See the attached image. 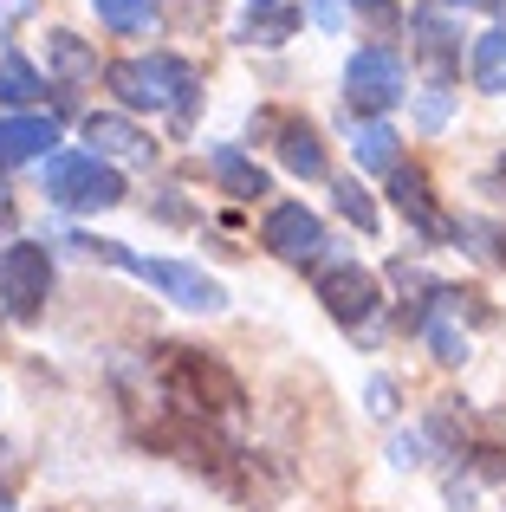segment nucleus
I'll use <instances>...</instances> for the list:
<instances>
[{
    "label": "nucleus",
    "instance_id": "obj_1",
    "mask_svg": "<svg viewBox=\"0 0 506 512\" xmlns=\"http://www.w3.org/2000/svg\"><path fill=\"white\" fill-rule=\"evenodd\" d=\"M104 78H111V91L130 104V111H169L176 124H189V117H195V98H202V78H195V65L176 59V52L117 59Z\"/></svg>",
    "mask_w": 506,
    "mask_h": 512
},
{
    "label": "nucleus",
    "instance_id": "obj_2",
    "mask_svg": "<svg viewBox=\"0 0 506 512\" xmlns=\"http://www.w3.org/2000/svg\"><path fill=\"white\" fill-rule=\"evenodd\" d=\"M72 247L98 253V260L124 266V273H137L143 286H156L169 305H182V312H221L228 305V286L221 279H208L202 266H182V260H150V253L124 247V240H91V234H72Z\"/></svg>",
    "mask_w": 506,
    "mask_h": 512
},
{
    "label": "nucleus",
    "instance_id": "obj_3",
    "mask_svg": "<svg viewBox=\"0 0 506 512\" xmlns=\"http://www.w3.org/2000/svg\"><path fill=\"white\" fill-rule=\"evenodd\" d=\"M163 389H169V402H176V415H202V422L234 415L247 402L241 376H234L228 363L208 357V350H182V344H169V357H163Z\"/></svg>",
    "mask_w": 506,
    "mask_h": 512
},
{
    "label": "nucleus",
    "instance_id": "obj_4",
    "mask_svg": "<svg viewBox=\"0 0 506 512\" xmlns=\"http://www.w3.org/2000/svg\"><path fill=\"white\" fill-rule=\"evenodd\" d=\"M46 201L52 208H117L124 201V175L117 163L91 150H65V156H46Z\"/></svg>",
    "mask_w": 506,
    "mask_h": 512
},
{
    "label": "nucleus",
    "instance_id": "obj_5",
    "mask_svg": "<svg viewBox=\"0 0 506 512\" xmlns=\"http://www.w3.org/2000/svg\"><path fill=\"white\" fill-rule=\"evenodd\" d=\"M46 292H52V253L46 247H33V240L0 247V312L33 325L46 312Z\"/></svg>",
    "mask_w": 506,
    "mask_h": 512
},
{
    "label": "nucleus",
    "instance_id": "obj_6",
    "mask_svg": "<svg viewBox=\"0 0 506 512\" xmlns=\"http://www.w3.org/2000/svg\"><path fill=\"white\" fill-rule=\"evenodd\" d=\"M312 286H318V305H325L338 325H364V318H377V305H383V286H377V273L370 266H357V260H318L312 266Z\"/></svg>",
    "mask_w": 506,
    "mask_h": 512
},
{
    "label": "nucleus",
    "instance_id": "obj_7",
    "mask_svg": "<svg viewBox=\"0 0 506 512\" xmlns=\"http://www.w3.org/2000/svg\"><path fill=\"white\" fill-rule=\"evenodd\" d=\"M344 98H351V111L383 117L396 98H403V59H396L390 46L351 52V65H344Z\"/></svg>",
    "mask_w": 506,
    "mask_h": 512
},
{
    "label": "nucleus",
    "instance_id": "obj_8",
    "mask_svg": "<svg viewBox=\"0 0 506 512\" xmlns=\"http://www.w3.org/2000/svg\"><path fill=\"white\" fill-rule=\"evenodd\" d=\"M260 240H266V253L273 260H286V266H318L325 260V221H318L305 201H279L273 214H266V227H260Z\"/></svg>",
    "mask_w": 506,
    "mask_h": 512
},
{
    "label": "nucleus",
    "instance_id": "obj_9",
    "mask_svg": "<svg viewBox=\"0 0 506 512\" xmlns=\"http://www.w3.org/2000/svg\"><path fill=\"white\" fill-rule=\"evenodd\" d=\"M221 487L234 493L241 506H253V512H266V506H279L286 500V487H292V474L273 461V454H253V448H241L228 461V474H221Z\"/></svg>",
    "mask_w": 506,
    "mask_h": 512
},
{
    "label": "nucleus",
    "instance_id": "obj_10",
    "mask_svg": "<svg viewBox=\"0 0 506 512\" xmlns=\"http://www.w3.org/2000/svg\"><path fill=\"white\" fill-rule=\"evenodd\" d=\"M85 143H91V156H104V163H150V156H156L150 130H137L130 117H117V111H91L85 117Z\"/></svg>",
    "mask_w": 506,
    "mask_h": 512
},
{
    "label": "nucleus",
    "instance_id": "obj_11",
    "mask_svg": "<svg viewBox=\"0 0 506 512\" xmlns=\"http://www.w3.org/2000/svg\"><path fill=\"white\" fill-rule=\"evenodd\" d=\"M409 39H416V59H422V72H429L435 85H448V78L461 72V33L442 20V13H409Z\"/></svg>",
    "mask_w": 506,
    "mask_h": 512
},
{
    "label": "nucleus",
    "instance_id": "obj_12",
    "mask_svg": "<svg viewBox=\"0 0 506 512\" xmlns=\"http://www.w3.org/2000/svg\"><path fill=\"white\" fill-rule=\"evenodd\" d=\"M59 143V124L52 117H0V169H13V163H39V156Z\"/></svg>",
    "mask_w": 506,
    "mask_h": 512
},
{
    "label": "nucleus",
    "instance_id": "obj_13",
    "mask_svg": "<svg viewBox=\"0 0 506 512\" xmlns=\"http://www.w3.org/2000/svg\"><path fill=\"white\" fill-rule=\"evenodd\" d=\"M390 195H396V208L416 221V234H448V221L435 214V195H429V182H422V169H390Z\"/></svg>",
    "mask_w": 506,
    "mask_h": 512
},
{
    "label": "nucleus",
    "instance_id": "obj_14",
    "mask_svg": "<svg viewBox=\"0 0 506 512\" xmlns=\"http://www.w3.org/2000/svg\"><path fill=\"white\" fill-rule=\"evenodd\" d=\"M208 163H215L221 188H228L234 201H260L266 188H273V182H266V169L253 163V156H241V150H234V143H215V150H208Z\"/></svg>",
    "mask_w": 506,
    "mask_h": 512
},
{
    "label": "nucleus",
    "instance_id": "obj_15",
    "mask_svg": "<svg viewBox=\"0 0 506 512\" xmlns=\"http://www.w3.org/2000/svg\"><path fill=\"white\" fill-rule=\"evenodd\" d=\"M279 163L292 175H305V182L325 175V143H318V130L305 124V117H286V124H279Z\"/></svg>",
    "mask_w": 506,
    "mask_h": 512
},
{
    "label": "nucleus",
    "instance_id": "obj_16",
    "mask_svg": "<svg viewBox=\"0 0 506 512\" xmlns=\"http://www.w3.org/2000/svg\"><path fill=\"white\" fill-rule=\"evenodd\" d=\"M468 72H474V85L487 91V98H506V33L494 26V33H481L474 39V59H468Z\"/></svg>",
    "mask_w": 506,
    "mask_h": 512
},
{
    "label": "nucleus",
    "instance_id": "obj_17",
    "mask_svg": "<svg viewBox=\"0 0 506 512\" xmlns=\"http://www.w3.org/2000/svg\"><path fill=\"white\" fill-rule=\"evenodd\" d=\"M46 65H52L59 78H91V72H98V59H91V46H85L78 33H65V26H59V33L46 39Z\"/></svg>",
    "mask_w": 506,
    "mask_h": 512
},
{
    "label": "nucleus",
    "instance_id": "obj_18",
    "mask_svg": "<svg viewBox=\"0 0 506 512\" xmlns=\"http://www.w3.org/2000/svg\"><path fill=\"white\" fill-rule=\"evenodd\" d=\"M351 150H357V169H383V175H390L396 169V130L383 124V117H370V124L357 130Z\"/></svg>",
    "mask_w": 506,
    "mask_h": 512
},
{
    "label": "nucleus",
    "instance_id": "obj_19",
    "mask_svg": "<svg viewBox=\"0 0 506 512\" xmlns=\"http://www.w3.org/2000/svg\"><path fill=\"white\" fill-rule=\"evenodd\" d=\"M39 91H46V78H39L20 52H0V98L7 104H33Z\"/></svg>",
    "mask_w": 506,
    "mask_h": 512
},
{
    "label": "nucleus",
    "instance_id": "obj_20",
    "mask_svg": "<svg viewBox=\"0 0 506 512\" xmlns=\"http://www.w3.org/2000/svg\"><path fill=\"white\" fill-rule=\"evenodd\" d=\"M91 7H98V20L111 33H143L156 20V0H91Z\"/></svg>",
    "mask_w": 506,
    "mask_h": 512
},
{
    "label": "nucleus",
    "instance_id": "obj_21",
    "mask_svg": "<svg viewBox=\"0 0 506 512\" xmlns=\"http://www.w3.org/2000/svg\"><path fill=\"white\" fill-rule=\"evenodd\" d=\"M292 26H299V13L273 0V7H260V20H247V39H253V46H286Z\"/></svg>",
    "mask_w": 506,
    "mask_h": 512
},
{
    "label": "nucleus",
    "instance_id": "obj_22",
    "mask_svg": "<svg viewBox=\"0 0 506 512\" xmlns=\"http://www.w3.org/2000/svg\"><path fill=\"white\" fill-rule=\"evenodd\" d=\"M338 214H344V221H357L364 234L377 227V201H370V195H364L357 182H338Z\"/></svg>",
    "mask_w": 506,
    "mask_h": 512
},
{
    "label": "nucleus",
    "instance_id": "obj_23",
    "mask_svg": "<svg viewBox=\"0 0 506 512\" xmlns=\"http://www.w3.org/2000/svg\"><path fill=\"white\" fill-rule=\"evenodd\" d=\"M416 124H422V130H442V124H448V91H442V85H435L429 98L416 104Z\"/></svg>",
    "mask_w": 506,
    "mask_h": 512
},
{
    "label": "nucleus",
    "instance_id": "obj_24",
    "mask_svg": "<svg viewBox=\"0 0 506 512\" xmlns=\"http://www.w3.org/2000/svg\"><path fill=\"white\" fill-rule=\"evenodd\" d=\"M370 415H396V389L383 383V376L370 383Z\"/></svg>",
    "mask_w": 506,
    "mask_h": 512
},
{
    "label": "nucleus",
    "instance_id": "obj_25",
    "mask_svg": "<svg viewBox=\"0 0 506 512\" xmlns=\"http://www.w3.org/2000/svg\"><path fill=\"white\" fill-rule=\"evenodd\" d=\"M422 461V435H403L396 441V467H416Z\"/></svg>",
    "mask_w": 506,
    "mask_h": 512
},
{
    "label": "nucleus",
    "instance_id": "obj_26",
    "mask_svg": "<svg viewBox=\"0 0 506 512\" xmlns=\"http://www.w3.org/2000/svg\"><path fill=\"white\" fill-rule=\"evenodd\" d=\"M312 20L318 26H344V7H338V0H312Z\"/></svg>",
    "mask_w": 506,
    "mask_h": 512
},
{
    "label": "nucleus",
    "instance_id": "obj_27",
    "mask_svg": "<svg viewBox=\"0 0 506 512\" xmlns=\"http://www.w3.org/2000/svg\"><path fill=\"white\" fill-rule=\"evenodd\" d=\"M20 13H33V0H0V26H7V20H20Z\"/></svg>",
    "mask_w": 506,
    "mask_h": 512
},
{
    "label": "nucleus",
    "instance_id": "obj_28",
    "mask_svg": "<svg viewBox=\"0 0 506 512\" xmlns=\"http://www.w3.org/2000/svg\"><path fill=\"white\" fill-rule=\"evenodd\" d=\"M487 182H494V188H506V156L494 163V175H487Z\"/></svg>",
    "mask_w": 506,
    "mask_h": 512
},
{
    "label": "nucleus",
    "instance_id": "obj_29",
    "mask_svg": "<svg viewBox=\"0 0 506 512\" xmlns=\"http://www.w3.org/2000/svg\"><path fill=\"white\" fill-rule=\"evenodd\" d=\"M7 214H13V201H7V188H0V221H7Z\"/></svg>",
    "mask_w": 506,
    "mask_h": 512
},
{
    "label": "nucleus",
    "instance_id": "obj_30",
    "mask_svg": "<svg viewBox=\"0 0 506 512\" xmlns=\"http://www.w3.org/2000/svg\"><path fill=\"white\" fill-rule=\"evenodd\" d=\"M448 7H481V0H448Z\"/></svg>",
    "mask_w": 506,
    "mask_h": 512
},
{
    "label": "nucleus",
    "instance_id": "obj_31",
    "mask_svg": "<svg viewBox=\"0 0 506 512\" xmlns=\"http://www.w3.org/2000/svg\"><path fill=\"white\" fill-rule=\"evenodd\" d=\"M253 7H273V0H253Z\"/></svg>",
    "mask_w": 506,
    "mask_h": 512
}]
</instances>
